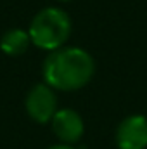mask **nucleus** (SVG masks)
<instances>
[{
    "label": "nucleus",
    "instance_id": "obj_7",
    "mask_svg": "<svg viewBox=\"0 0 147 149\" xmlns=\"http://www.w3.org/2000/svg\"><path fill=\"white\" fill-rule=\"evenodd\" d=\"M49 149H76V148L69 146V144H57V146H52V148H49Z\"/></svg>",
    "mask_w": 147,
    "mask_h": 149
},
{
    "label": "nucleus",
    "instance_id": "obj_2",
    "mask_svg": "<svg viewBox=\"0 0 147 149\" xmlns=\"http://www.w3.org/2000/svg\"><path fill=\"white\" fill-rule=\"evenodd\" d=\"M28 33L33 45L52 52L64 47L68 42L71 35V19L62 9L47 7L31 19Z\"/></svg>",
    "mask_w": 147,
    "mask_h": 149
},
{
    "label": "nucleus",
    "instance_id": "obj_3",
    "mask_svg": "<svg viewBox=\"0 0 147 149\" xmlns=\"http://www.w3.org/2000/svg\"><path fill=\"white\" fill-rule=\"evenodd\" d=\"M26 111L30 118L37 123H49L57 111V97L54 88L47 83L35 85L26 95Z\"/></svg>",
    "mask_w": 147,
    "mask_h": 149
},
{
    "label": "nucleus",
    "instance_id": "obj_8",
    "mask_svg": "<svg viewBox=\"0 0 147 149\" xmlns=\"http://www.w3.org/2000/svg\"><path fill=\"white\" fill-rule=\"evenodd\" d=\"M59 2H69V0H59Z\"/></svg>",
    "mask_w": 147,
    "mask_h": 149
},
{
    "label": "nucleus",
    "instance_id": "obj_4",
    "mask_svg": "<svg viewBox=\"0 0 147 149\" xmlns=\"http://www.w3.org/2000/svg\"><path fill=\"white\" fill-rule=\"evenodd\" d=\"M116 144L119 149L147 148V118L142 114L126 116L116 130Z\"/></svg>",
    "mask_w": 147,
    "mask_h": 149
},
{
    "label": "nucleus",
    "instance_id": "obj_5",
    "mask_svg": "<svg viewBox=\"0 0 147 149\" xmlns=\"http://www.w3.org/2000/svg\"><path fill=\"white\" fill-rule=\"evenodd\" d=\"M52 125V132L55 134V137L62 142V144H76L85 132V125L83 120L74 109L64 108V109H57L54 118L50 120Z\"/></svg>",
    "mask_w": 147,
    "mask_h": 149
},
{
    "label": "nucleus",
    "instance_id": "obj_1",
    "mask_svg": "<svg viewBox=\"0 0 147 149\" xmlns=\"http://www.w3.org/2000/svg\"><path fill=\"white\" fill-rule=\"evenodd\" d=\"M95 73L92 56L80 47H61L43 61V80L54 90L73 92L83 88Z\"/></svg>",
    "mask_w": 147,
    "mask_h": 149
},
{
    "label": "nucleus",
    "instance_id": "obj_6",
    "mask_svg": "<svg viewBox=\"0 0 147 149\" xmlns=\"http://www.w3.org/2000/svg\"><path fill=\"white\" fill-rule=\"evenodd\" d=\"M31 43V38L30 33L21 30V28H12L9 31H5L2 38H0V49L3 54L7 56H12V57H17V56H23L28 47Z\"/></svg>",
    "mask_w": 147,
    "mask_h": 149
}]
</instances>
